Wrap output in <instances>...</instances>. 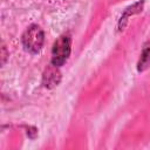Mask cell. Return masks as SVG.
<instances>
[{
	"label": "cell",
	"mask_w": 150,
	"mask_h": 150,
	"mask_svg": "<svg viewBox=\"0 0 150 150\" xmlns=\"http://www.w3.org/2000/svg\"><path fill=\"white\" fill-rule=\"evenodd\" d=\"M43 40H45L43 32L36 25H33V26L28 27L25 30L23 35H22L23 47H25L26 50H28L30 53L40 52V49L43 46Z\"/></svg>",
	"instance_id": "6da1fadb"
},
{
	"label": "cell",
	"mask_w": 150,
	"mask_h": 150,
	"mask_svg": "<svg viewBox=\"0 0 150 150\" xmlns=\"http://www.w3.org/2000/svg\"><path fill=\"white\" fill-rule=\"evenodd\" d=\"M70 54V39L67 35L60 36L53 45L52 49V63L60 67L62 66Z\"/></svg>",
	"instance_id": "7a4b0ae2"
},
{
	"label": "cell",
	"mask_w": 150,
	"mask_h": 150,
	"mask_svg": "<svg viewBox=\"0 0 150 150\" xmlns=\"http://www.w3.org/2000/svg\"><path fill=\"white\" fill-rule=\"evenodd\" d=\"M60 79H61V74L57 69V66L52 63L49 67H47V69L43 73V77H42L43 86L47 88H53L57 86V83L60 82Z\"/></svg>",
	"instance_id": "3957f363"
},
{
	"label": "cell",
	"mask_w": 150,
	"mask_h": 150,
	"mask_svg": "<svg viewBox=\"0 0 150 150\" xmlns=\"http://www.w3.org/2000/svg\"><path fill=\"white\" fill-rule=\"evenodd\" d=\"M149 63H150V46L144 50V53H143V55H142V57L139 60V63H138V69L142 70Z\"/></svg>",
	"instance_id": "277c9868"
}]
</instances>
